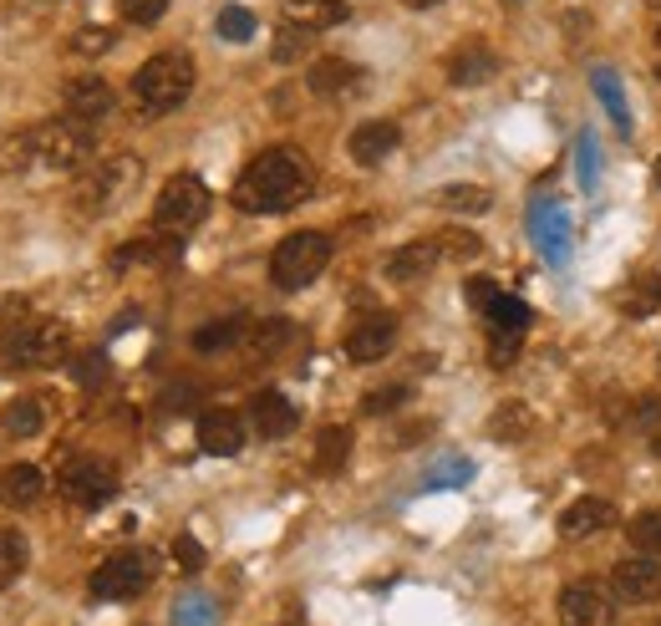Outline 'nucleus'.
I'll list each match as a JSON object with an SVG mask.
<instances>
[{
	"label": "nucleus",
	"mask_w": 661,
	"mask_h": 626,
	"mask_svg": "<svg viewBox=\"0 0 661 626\" xmlns=\"http://www.w3.org/2000/svg\"><path fill=\"white\" fill-rule=\"evenodd\" d=\"M463 295H468V306H474V311H484V316H489V311L494 306H499V285H494V280L489 276H468V285H463Z\"/></svg>",
	"instance_id": "obj_42"
},
{
	"label": "nucleus",
	"mask_w": 661,
	"mask_h": 626,
	"mask_svg": "<svg viewBox=\"0 0 661 626\" xmlns=\"http://www.w3.org/2000/svg\"><path fill=\"white\" fill-rule=\"evenodd\" d=\"M651 453H657V458H661V433H657V439H651Z\"/></svg>",
	"instance_id": "obj_51"
},
{
	"label": "nucleus",
	"mask_w": 661,
	"mask_h": 626,
	"mask_svg": "<svg viewBox=\"0 0 661 626\" xmlns=\"http://www.w3.org/2000/svg\"><path fill=\"white\" fill-rule=\"evenodd\" d=\"M93 128L77 118H52V122H36L31 133H21L11 148H6V163L11 169H56V174H72L82 163L93 159Z\"/></svg>",
	"instance_id": "obj_2"
},
{
	"label": "nucleus",
	"mask_w": 661,
	"mask_h": 626,
	"mask_svg": "<svg viewBox=\"0 0 661 626\" xmlns=\"http://www.w3.org/2000/svg\"><path fill=\"white\" fill-rule=\"evenodd\" d=\"M194 402H198L194 387H169V392H163V408H194Z\"/></svg>",
	"instance_id": "obj_48"
},
{
	"label": "nucleus",
	"mask_w": 661,
	"mask_h": 626,
	"mask_svg": "<svg viewBox=\"0 0 661 626\" xmlns=\"http://www.w3.org/2000/svg\"><path fill=\"white\" fill-rule=\"evenodd\" d=\"M112 46H118V31H107V26H82L72 36V56H107Z\"/></svg>",
	"instance_id": "obj_38"
},
{
	"label": "nucleus",
	"mask_w": 661,
	"mask_h": 626,
	"mask_svg": "<svg viewBox=\"0 0 661 626\" xmlns=\"http://www.w3.org/2000/svg\"><path fill=\"white\" fill-rule=\"evenodd\" d=\"M657 188H661V159H657Z\"/></svg>",
	"instance_id": "obj_53"
},
{
	"label": "nucleus",
	"mask_w": 661,
	"mask_h": 626,
	"mask_svg": "<svg viewBox=\"0 0 661 626\" xmlns=\"http://www.w3.org/2000/svg\"><path fill=\"white\" fill-rule=\"evenodd\" d=\"M351 458V428L346 423H326L316 433V468L321 474H342Z\"/></svg>",
	"instance_id": "obj_24"
},
{
	"label": "nucleus",
	"mask_w": 661,
	"mask_h": 626,
	"mask_svg": "<svg viewBox=\"0 0 661 626\" xmlns=\"http://www.w3.org/2000/svg\"><path fill=\"white\" fill-rule=\"evenodd\" d=\"M392 342H397V321L387 316V311H367L361 321H351L346 326V357L357 361V367H367V361H382L387 352H392Z\"/></svg>",
	"instance_id": "obj_12"
},
{
	"label": "nucleus",
	"mask_w": 661,
	"mask_h": 626,
	"mask_svg": "<svg viewBox=\"0 0 661 626\" xmlns=\"http://www.w3.org/2000/svg\"><path fill=\"white\" fill-rule=\"evenodd\" d=\"M194 82H198L194 56L188 52H159L132 72V102H138L143 118H163V112H178V107L188 102Z\"/></svg>",
	"instance_id": "obj_3"
},
{
	"label": "nucleus",
	"mask_w": 661,
	"mask_h": 626,
	"mask_svg": "<svg viewBox=\"0 0 661 626\" xmlns=\"http://www.w3.org/2000/svg\"><path fill=\"white\" fill-rule=\"evenodd\" d=\"M316 184V169L305 153L295 148H270L260 153L254 163H245V174L235 179V209L245 214H280V209H295V204L311 194Z\"/></svg>",
	"instance_id": "obj_1"
},
{
	"label": "nucleus",
	"mask_w": 661,
	"mask_h": 626,
	"mask_svg": "<svg viewBox=\"0 0 661 626\" xmlns=\"http://www.w3.org/2000/svg\"><path fill=\"white\" fill-rule=\"evenodd\" d=\"M173 626H214V606L188 591V596L173 601Z\"/></svg>",
	"instance_id": "obj_40"
},
{
	"label": "nucleus",
	"mask_w": 661,
	"mask_h": 626,
	"mask_svg": "<svg viewBox=\"0 0 661 626\" xmlns=\"http://www.w3.org/2000/svg\"><path fill=\"white\" fill-rule=\"evenodd\" d=\"M626 316H657L661 311V276H631L621 291Z\"/></svg>",
	"instance_id": "obj_27"
},
{
	"label": "nucleus",
	"mask_w": 661,
	"mask_h": 626,
	"mask_svg": "<svg viewBox=\"0 0 661 626\" xmlns=\"http://www.w3.org/2000/svg\"><path fill=\"white\" fill-rule=\"evenodd\" d=\"M72 352V326L66 321H26L21 332L0 342V367L31 373V367H56Z\"/></svg>",
	"instance_id": "obj_5"
},
{
	"label": "nucleus",
	"mask_w": 661,
	"mask_h": 626,
	"mask_svg": "<svg viewBox=\"0 0 661 626\" xmlns=\"http://www.w3.org/2000/svg\"><path fill=\"white\" fill-rule=\"evenodd\" d=\"M437 209H448V214H484L494 204L489 188H478V184H448V188H437L433 194Z\"/></svg>",
	"instance_id": "obj_29"
},
{
	"label": "nucleus",
	"mask_w": 661,
	"mask_h": 626,
	"mask_svg": "<svg viewBox=\"0 0 661 626\" xmlns=\"http://www.w3.org/2000/svg\"><path fill=\"white\" fill-rule=\"evenodd\" d=\"M534 240H540V250H544V260H550V266H565V260H570L565 214L550 209V204H540V209H534Z\"/></svg>",
	"instance_id": "obj_23"
},
{
	"label": "nucleus",
	"mask_w": 661,
	"mask_h": 626,
	"mask_svg": "<svg viewBox=\"0 0 661 626\" xmlns=\"http://www.w3.org/2000/svg\"><path fill=\"white\" fill-rule=\"evenodd\" d=\"M41 489H46V474H41L36 464H11L0 474V505H11V509L36 505Z\"/></svg>",
	"instance_id": "obj_22"
},
{
	"label": "nucleus",
	"mask_w": 661,
	"mask_h": 626,
	"mask_svg": "<svg viewBox=\"0 0 661 626\" xmlns=\"http://www.w3.org/2000/svg\"><path fill=\"white\" fill-rule=\"evenodd\" d=\"M62 107H66V118H77L93 128L97 118H107V112L118 107V97H112V87H107L102 77H77V82H66Z\"/></svg>",
	"instance_id": "obj_14"
},
{
	"label": "nucleus",
	"mask_w": 661,
	"mask_h": 626,
	"mask_svg": "<svg viewBox=\"0 0 661 626\" xmlns=\"http://www.w3.org/2000/svg\"><path fill=\"white\" fill-rule=\"evenodd\" d=\"M437 260H443V255H437L433 240H412V245H402V250H392V260H387V280H397V285L423 280Z\"/></svg>",
	"instance_id": "obj_21"
},
{
	"label": "nucleus",
	"mask_w": 661,
	"mask_h": 626,
	"mask_svg": "<svg viewBox=\"0 0 661 626\" xmlns=\"http://www.w3.org/2000/svg\"><path fill=\"white\" fill-rule=\"evenodd\" d=\"M214 31L239 46V41H250V36H254V15L245 11V6H225V11H219V21H214Z\"/></svg>",
	"instance_id": "obj_39"
},
{
	"label": "nucleus",
	"mask_w": 661,
	"mask_h": 626,
	"mask_svg": "<svg viewBox=\"0 0 661 626\" xmlns=\"http://www.w3.org/2000/svg\"><path fill=\"white\" fill-rule=\"evenodd\" d=\"M138 174H143V163L128 159V153H122V159L97 163L87 179H77V188H72V204H77V214H102V209H112L122 194H132Z\"/></svg>",
	"instance_id": "obj_8"
},
{
	"label": "nucleus",
	"mask_w": 661,
	"mask_h": 626,
	"mask_svg": "<svg viewBox=\"0 0 661 626\" xmlns=\"http://www.w3.org/2000/svg\"><path fill=\"white\" fill-rule=\"evenodd\" d=\"M56 494L77 509H102L118 494V468L107 464V458H72L56 474Z\"/></svg>",
	"instance_id": "obj_9"
},
{
	"label": "nucleus",
	"mask_w": 661,
	"mask_h": 626,
	"mask_svg": "<svg viewBox=\"0 0 661 626\" xmlns=\"http://www.w3.org/2000/svg\"><path fill=\"white\" fill-rule=\"evenodd\" d=\"M626 540H631V555H661V509H641L626 525Z\"/></svg>",
	"instance_id": "obj_31"
},
{
	"label": "nucleus",
	"mask_w": 661,
	"mask_h": 626,
	"mask_svg": "<svg viewBox=\"0 0 661 626\" xmlns=\"http://www.w3.org/2000/svg\"><path fill=\"white\" fill-rule=\"evenodd\" d=\"M311 36H316V31H301L285 21V26L275 31V41H270V56H275V62H301V56H311Z\"/></svg>",
	"instance_id": "obj_34"
},
{
	"label": "nucleus",
	"mask_w": 661,
	"mask_h": 626,
	"mask_svg": "<svg viewBox=\"0 0 661 626\" xmlns=\"http://www.w3.org/2000/svg\"><path fill=\"white\" fill-rule=\"evenodd\" d=\"M581 184L595 188V153H590V138H581Z\"/></svg>",
	"instance_id": "obj_49"
},
{
	"label": "nucleus",
	"mask_w": 661,
	"mask_h": 626,
	"mask_svg": "<svg viewBox=\"0 0 661 626\" xmlns=\"http://www.w3.org/2000/svg\"><path fill=\"white\" fill-rule=\"evenodd\" d=\"M245 336V321L239 316H219V321H204L194 336H188V347L204 352V357H214V352H229Z\"/></svg>",
	"instance_id": "obj_26"
},
{
	"label": "nucleus",
	"mask_w": 661,
	"mask_h": 626,
	"mask_svg": "<svg viewBox=\"0 0 661 626\" xmlns=\"http://www.w3.org/2000/svg\"><path fill=\"white\" fill-rule=\"evenodd\" d=\"M595 93H600V107L610 112V122H616L621 133H631V112H626L621 82H616V72H610V67H595Z\"/></svg>",
	"instance_id": "obj_32"
},
{
	"label": "nucleus",
	"mask_w": 661,
	"mask_h": 626,
	"mask_svg": "<svg viewBox=\"0 0 661 626\" xmlns=\"http://www.w3.org/2000/svg\"><path fill=\"white\" fill-rule=\"evenodd\" d=\"M408 398H412V387H408V382L377 387V392H367V398H361V413H367V418H382V413H392V408H402Z\"/></svg>",
	"instance_id": "obj_37"
},
{
	"label": "nucleus",
	"mask_w": 661,
	"mask_h": 626,
	"mask_svg": "<svg viewBox=\"0 0 661 626\" xmlns=\"http://www.w3.org/2000/svg\"><path fill=\"white\" fill-rule=\"evenodd\" d=\"M26 321H31V301H26V295H0V342H6L11 332H21Z\"/></svg>",
	"instance_id": "obj_41"
},
{
	"label": "nucleus",
	"mask_w": 661,
	"mask_h": 626,
	"mask_svg": "<svg viewBox=\"0 0 661 626\" xmlns=\"http://www.w3.org/2000/svg\"><path fill=\"white\" fill-rule=\"evenodd\" d=\"M361 82V72L351 67V62H342V56H321V62H311V72H305V87L316 97H342L351 93Z\"/></svg>",
	"instance_id": "obj_19"
},
{
	"label": "nucleus",
	"mask_w": 661,
	"mask_h": 626,
	"mask_svg": "<svg viewBox=\"0 0 661 626\" xmlns=\"http://www.w3.org/2000/svg\"><path fill=\"white\" fill-rule=\"evenodd\" d=\"M41 423H46V413H41L36 398H15L0 408V433H6V439H36Z\"/></svg>",
	"instance_id": "obj_25"
},
{
	"label": "nucleus",
	"mask_w": 661,
	"mask_h": 626,
	"mask_svg": "<svg viewBox=\"0 0 661 626\" xmlns=\"http://www.w3.org/2000/svg\"><path fill=\"white\" fill-rule=\"evenodd\" d=\"M402 6H412V11H433V6H443V0H402Z\"/></svg>",
	"instance_id": "obj_50"
},
{
	"label": "nucleus",
	"mask_w": 661,
	"mask_h": 626,
	"mask_svg": "<svg viewBox=\"0 0 661 626\" xmlns=\"http://www.w3.org/2000/svg\"><path fill=\"white\" fill-rule=\"evenodd\" d=\"M610 596L621 606H657L661 601V555H626L610 571Z\"/></svg>",
	"instance_id": "obj_10"
},
{
	"label": "nucleus",
	"mask_w": 661,
	"mask_h": 626,
	"mask_svg": "<svg viewBox=\"0 0 661 626\" xmlns=\"http://www.w3.org/2000/svg\"><path fill=\"white\" fill-rule=\"evenodd\" d=\"M153 571H159V560L148 550H118L97 565L87 586H93V601H132L153 586Z\"/></svg>",
	"instance_id": "obj_7"
},
{
	"label": "nucleus",
	"mask_w": 661,
	"mask_h": 626,
	"mask_svg": "<svg viewBox=\"0 0 661 626\" xmlns=\"http://www.w3.org/2000/svg\"><path fill=\"white\" fill-rule=\"evenodd\" d=\"M107 373V357H82L77 361V377H82V387H102L97 377Z\"/></svg>",
	"instance_id": "obj_47"
},
{
	"label": "nucleus",
	"mask_w": 661,
	"mask_h": 626,
	"mask_svg": "<svg viewBox=\"0 0 661 626\" xmlns=\"http://www.w3.org/2000/svg\"><path fill=\"white\" fill-rule=\"evenodd\" d=\"M204 219H209V184L198 174H173L163 184L159 204H153V229L169 235V240H184Z\"/></svg>",
	"instance_id": "obj_4"
},
{
	"label": "nucleus",
	"mask_w": 661,
	"mask_h": 626,
	"mask_svg": "<svg viewBox=\"0 0 661 626\" xmlns=\"http://www.w3.org/2000/svg\"><path fill=\"white\" fill-rule=\"evenodd\" d=\"M657 46H661V26H657Z\"/></svg>",
	"instance_id": "obj_54"
},
{
	"label": "nucleus",
	"mask_w": 661,
	"mask_h": 626,
	"mask_svg": "<svg viewBox=\"0 0 661 626\" xmlns=\"http://www.w3.org/2000/svg\"><path fill=\"white\" fill-rule=\"evenodd\" d=\"M326 266H330L326 235H321V229H295V235H285V240L275 245V255H270V280H275L280 291H301V285H311Z\"/></svg>",
	"instance_id": "obj_6"
},
{
	"label": "nucleus",
	"mask_w": 661,
	"mask_h": 626,
	"mask_svg": "<svg viewBox=\"0 0 661 626\" xmlns=\"http://www.w3.org/2000/svg\"><path fill=\"white\" fill-rule=\"evenodd\" d=\"M173 560H178L184 571H204V546H198L194 535H178V540H173Z\"/></svg>",
	"instance_id": "obj_45"
},
{
	"label": "nucleus",
	"mask_w": 661,
	"mask_h": 626,
	"mask_svg": "<svg viewBox=\"0 0 661 626\" xmlns=\"http://www.w3.org/2000/svg\"><path fill=\"white\" fill-rule=\"evenodd\" d=\"M514 357H519V332H499V326H494L489 332V361L494 367H509Z\"/></svg>",
	"instance_id": "obj_44"
},
{
	"label": "nucleus",
	"mask_w": 661,
	"mask_h": 626,
	"mask_svg": "<svg viewBox=\"0 0 661 626\" xmlns=\"http://www.w3.org/2000/svg\"><path fill=\"white\" fill-rule=\"evenodd\" d=\"M489 321L499 326V332H519V336H524L529 332V306L519 301V295H499V306L489 311Z\"/></svg>",
	"instance_id": "obj_36"
},
{
	"label": "nucleus",
	"mask_w": 661,
	"mask_h": 626,
	"mask_svg": "<svg viewBox=\"0 0 661 626\" xmlns=\"http://www.w3.org/2000/svg\"><path fill=\"white\" fill-rule=\"evenodd\" d=\"M295 336V326L291 321H260V326H254L250 332V342H254V352H260V357H275V352H285V342H291Z\"/></svg>",
	"instance_id": "obj_35"
},
{
	"label": "nucleus",
	"mask_w": 661,
	"mask_h": 626,
	"mask_svg": "<svg viewBox=\"0 0 661 626\" xmlns=\"http://www.w3.org/2000/svg\"><path fill=\"white\" fill-rule=\"evenodd\" d=\"M397 122H387V118H377V122H361L357 133H351V159L361 163V169H377L382 159H392V148H397Z\"/></svg>",
	"instance_id": "obj_17"
},
{
	"label": "nucleus",
	"mask_w": 661,
	"mask_h": 626,
	"mask_svg": "<svg viewBox=\"0 0 661 626\" xmlns=\"http://www.w3.org/2000/svg\"><path fill=\"white\" fill-rule=\"evenodd\" d=\"M610 525H616V505L600 499V494H585V499L565 505V515H560V535L565 540H585V535L610 530Z\"/></svg>",
	"instance_id": "obj_16"
},
{
	"label": "nucleus",
	"mask_w": 661,
	"mask_h": 626,
	"mask_svg": "<svg viewBox=\"0 0 661 626\" xmlns=\"http://www.w3.org/2000/svg\"><path fill=\"white\" fill-rule=\"evenodd\" d=\"M280 11H285V21L301 31H330L351 15V6H346V0H285Z\"/></svg>",
	"instance_id": "obj_18"
},
{
	"label": "nucleus",
	"mask_w": 661,
	"mask_h": 626,
	"mask_svg": "<svg viewBox=\"0 0 661 626\" xmlns=\"http://www.w3.org/2000/svg\"><path fill=\"white\" fill-rule=\"evenodd\" d=\"M118 6L132 26H159L163 11H169V0H118Z\"/></svg>",
	"instance_id": "obj_43"
},
{
	"label": "nucleus",
	"mask_w": 661,
	"mask_h": 626,
	"mask_svg": "<svg viewBox=\"0 0 661 626\" xmlns=\"http://www.w3.org/2000/svg\"><path fill=\"white\" fill-rule=\"evenodd\" d=\"M529 423H534V413H529L524 402H499L489 418V439L494 443H519L529 433Z\"/></svg>",
	"instance_id": "obj_28"
},
{
	"label": "nucleus",
	"mask_w": 661,
	"mask_h": 626,
	"mask_svg": "<svg viewBox=\"0 0 661 626\" xmlns=\"http://www.w3.org/2000/svg\"><path fill=\"white\" fill-rule=\"evenodd\" d=\"M616 606L621 601L600 581H575L560 591V622L565 626H616Z\"/></svg>",
	"instance_id": "obj_11"
},
{
	"label": "nucleus",
	"mask_w": 661,
	"mask_h": 626,
	"mask_svg": "<svg viewBox=\"0 0 661 626\" xmlns=\"http://www.w3.org/2000/svg\"><path fill=\"white\" fill-rule=\"evenodd\" d=\"M468 474H474V464H468V458H443V468H437L427 484H458V479H468Z\"/></svg>",
	"instance_id": "obj_46"
},
{
	"label": "nucleus",
	"mask_w": 661,
	"mask_h": 626,
	"mask_svg": "<svg viewBox=\"0 0 661 626\" xmlns=\"http://www.w3.org/2000/svg\"><path fill=\"white\" fill-rule=\"evenodd\" d=\"M494 72H499V56H494L484 41H474V46H458V52L448 56V77L458 82V87H478V82H489Z\"/></svg>",
	"instance_id": "obj_20"
},
{
	"label": "nucleus",
	"mask_w": 661,
	"mask_h": 626,
	"mask_svg": "<svg viewBox=\"0 0 661 626\" xmlns=\"http://www.w3.org/2000/svg\"><path fill=\"white\" fill-rule=\"evenodd\" d=\"M433 245H437V255H443V260H474V255H484V240H478L474 229H458V225L437 229Z\"/></svg>",
	"instance_id": "obj_33"
},
{
	"label": "nucleus",
	"mask_w": 661,
	"mask_h": 626,
	"mask_svg": "<svg viewBox=\"0 0 661 626\" xmlns=\"http://www.w3.org/2000/svg\"><path fill=\"white\" fill-rule=\"evenodd\" d=\"M194 433H198V449L204 453L229 458V453H239L245 439H250V418H239L235 408H209V413H198Z\"/></svg>",
	"instance_id": "obj_13"
},
{
	"label": "nucleus",
	"mask_w": 661,
	"mask_h": 626,
	"mask_svg": "<svg viewBox=\"0 0 661 626\" xmlns=\"http://www.w3.org/2000/svg\"><path fill=\"white\" fill-rule=\"evenodd\" d=\"M26 560H31L26 535H21V530H0V591L15 586V575L26 571Z\"/></svg>",
	"instance_id": "obj_30"
},
{
	"label": "nucleus",
	"mask_w": 661,
	"mask_h": 626,
	"mask_svg": "<svg viewBox=\"0 0 661 626\" xmlns=\"http://www.w3.org/2000/svg\"><path fill=\"white\" fill-rule=\"evenodd\" d=\"M647 6H651V11H657V15H661V0H647Z\"/></svg>",
	"instance_id": "obj_52"
},
{
	"label": "nucleus",
	"mask_w": 661,
	"mask_h": 626,
	"mask_svg": "<svg viewBox=\"0 0 661 626\" xmlns=\"http://www.w3.org/2000/svg\"><path fill=\"white\" fill-rule=\"evenodd\" d=\"M295 423H301V413H295V402L285 392H254L250 428L260 439H285V433H295Z\"/></svg>",
	"instance_id": "obj_15"
}]
</instances>
